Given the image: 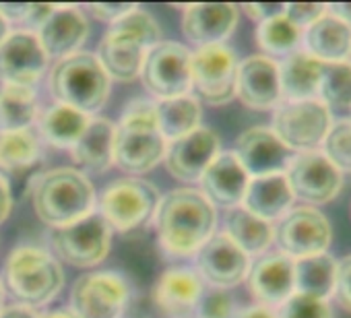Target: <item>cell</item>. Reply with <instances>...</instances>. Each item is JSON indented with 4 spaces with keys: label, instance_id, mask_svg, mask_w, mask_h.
Instances as JSON below:
<instances>
[{
    "label": "cell",
    "instance_id": "obj_28",
    "mask_svg": "<svg viewBox=\"0 0 351 318\" xmlns=\"http://www.w3.org/2000/svg\"><path fill=\"white\" fill-rule=\"evenodd\" d=\"M322 64L304 50H295L279 62V83L283 101H304L318 97Z\"/></svg>",
    "mask_w": 351,
    "mask_h": 318
},
{
    "label": "cell",
    "instance_id": "obj_5",
    "mask_svg": "<svg viewBox=\"0 0 351 318\" xmlns=\"http://www.w3.org/2000/svg\"><path fill=\"white\" fill-rule=\"evenodd\" d=\"M17 304L27 308L48 306L64 287L58 258L40 246H17L5 260V285Z\"/></svg>",
    "mask_w": 351,
    "mask_h": 318
},
{
    "label": "cell",
    "instance_id": "obj_52",
    "mask_svg": "<svg viewBox=\"0 0 351 318\" xmlns=\"http://www.w3.org/2000/svg\"><path fill=\"white\" fill-rule=\"evenodd\" d=\"M3 299H5V287L0 283V310H3Z\"/></svg>",
    "mask_w": 351,
    "mask_h": 318
},
{
    "label": "cell",
    "instance_id": "obj_35",
    "mask_svg": "<svg viewBox=\"0 0 351 318\" xmlns=\"http://www.w3.org/2000/svg\"><path fill=\"white\" fill-rule=\"evenodd\" d=\"M304 32L293 25L283 13L273 15L256 25V44L265 56H289L302 44Z\"/></svg>",
    "mask_w": 351,
    "mask_h": 318
},
{
    "label": "cell",
    "instance_id": "obj_15",
    "mask_svg": "<svg viewBox=\"0 0 351 318\" xmlns=\"http://www.w3.org/2000/svg\"><path fill=\"white\" fill-rule=\"evenodd\" d=\"M199 277L211 287L230 289L242 283L250 271V256L234 244V240L221 232L213 234L195 254Z\"/></svg>",
    "mask_w": 351,
    "mask_h": 318
},
{
    "label": "cell",
    "instance_id": "obj_25",
    "mask_svg": "<svg viewBox=\"0 0 351 318\" xmlns=\"http://www.w3.org/2000/svg\"><path fill=\"white\" fill-rule=\"evenodd\" d=\"M302 42L304 52L320 64L347 62L351 54V25L326 11L318 21L304 29Z\"/></svg>",
    "mask_w": 351,
    "mask_h": 318
},
{
    "label": "cell",
    "instance_id": "obj_23",
    "mask_svg": "<svg viewBox=\"0 0 351 318\" xmlns=\"http://www.w3.org/2000/svg\"><path fill=\"white\" fill-rule=\"evenodd\" d=\"M87 15L75 5H54L52 15L36 32L46 56L56 60L79 52L81 44L87 40Z\"/></svg>",
    "mask_w": 351,
    "mask_h": 318
},
{
    "label": "cell",
    "instance_id": "obj_19",
    "mask_svg": "<svg viewBox=\"0 0 351 318\" xmlns=\"http://www.w3.org/2000/svg\"><path fill=\"white\" fill-rule=\"evenodd\" d=\"M236 97L250 110H275L281 97L279 62L265 54H254L238 62Z\"/></svg>",
    "mask_w": 351,
    "mask_h": 318
},
{
    "label": "cell",
    "instance_id": "obj_37",
    "mask_svg": "<svg viewBox=\"0 0 351 318\" xmlns=\"http://www.w3.org/2000/svg\"><path fill=\"white\" fill-rule=\"evenodd\" d=\"M320 151L330 159L332 166L343 174H351V118L332 122Z\"/></svg>",
    "mask_w": 351,
    "mask_h": 318
},
{
    "label": "cell",
    "instance_id": "obj_3",
    "mask_svg": "<svg viewBox=\"0 0 351 318\" xmlns=\"http://www.w3.org/2000/svg\"><path fill=\"white\" fill-rule=\"evenodd\" d=\"M161 42V27L151 13L134 7L118 21L110 23L99 42L97 58L110 79L130 83L141 75L147 52Z\"/></svg>",
    "mask_w": 351,
    "mask_h": 318
},
{
    "label": "cell",
    "instance_id": "obj_53",
    "mask_svg": "<svg viewBox=\"0 0 351 318\" xmlns=\"http://www.w3.org/2000/svg\"><path fill=\"white\" fill-rule=\"evenodd\" d=\"M349 62H351V54H349Z\"/></svg>",
    "mask_w": 351,
    "mask_h": 318
},
{
    "label": "cell",
    "instance_id": "obj_4",
    "mask_svg": "<svg viewBox=\"0 0 351 318\" xmlns=\"http://www.w3.org/2000/svg\"><path fill=\"white\" fill-rule=\"evenodd\" d=\"M32 205L44 223L54 230L64 228L93 213L95 188L85 172L75 168H54L34 180Z\"/></svg>",
    "mask_w": 351,
    "mask_h": 318
},
{
    "label": "cell",
    "instance_id": "obj_31",
    "mask_svg": "<svg viewBox=\"0 0 351 318\" xmlns=\"http://www.w3.org/2000/svg\"><path fill=\"white\" fill-rule=\"evenodd\" d=\"M226 234L248 256H263L275 242V228L271 221L254 217L242 207L230 209L226 217Z\"/></svg>",
    "mask_w": 351,
    "mask_h": 318
},
{
    "label": "cell",
    "instance_id": "obj_41",
    "mask_svg": "<svg viewBox=\"0 0 351 318\" xmlns=\"http://www.w3.org/2000/svg\"><path fill=\"white\" fill-rule=\"evenodd\" d=\"M339 304L351 312V254L337 260V277H335V293Z\"/></svg>",
    "mask_w": 351,
    "mask_h": 318
},
{
    "label": "cell",
    "instance_id": "obj_49",
    "mask_svg": "<svg viewBox=\"0 0 351 318\" xmlns=\"http://www.w3.org/2000/svg\"><path fill=\"white\" fill-rule=\"evenodd\" d=\"M326 11L335 15L337 19L345 21L347 25H351V3H332V5H326Z\"/></svg>",
    "mask_w": 351,
    "mask_h": 318
},
{
    "label": "cell",
    "instance_id": "obj_48",
    "mask_svg": "<svg viewBox=\"0 0 351 318\" xmlns=\"http://www.w3.org/2000/svg\"><path fill=\"white\" fill-rule=\"evenodd\" d=\"M25 11H27V3H15V5L13 3H5V5H0V13H3L9 19V23L11 21H19L21 23Z\"/></svg>",
    "mask_w": 351,
    "mask_h": 318
},
{
    "label": "cell",
    "instance_id": "obj_50",
    "mask_svg": "<svg viewBox=\"0 0 351 318\" xmlns=\"http://www.w3.org/2000/svg\"><path fill=\"white\" fill-rule=\"evenodd\" d=\"M40 318H79V316L71 308H60V310L44 312V314H40Z\"/></svg>",
    "mask_w": 351,
    "mask_h": 318
},
{
    "label": "cell",
    "instance_id": "obj_34",
    "mask_svg": "<svg viewBox=\"0 0 351 318\" xmlns=\"http://www.w3.org/2000/svg\"><path fill=\"white\" fill-rule=\"evenodd\" d=\"M337 260L324 252L295 260V291L318 299H328L335 293Z\"/></svg>",
    "mask_w": 351,
    "mask_h": 318
},
{
    "label": "cell",
    "instance_id": "obj_20",
    "mask_svg": "<svg viewBox=\"0 0 351 318\" xmlns=\"http://www.w3.org/2000/svg\"><path fill=\"white\" fill-rule=\"evenodd\" d=\"M248 289L261 306L277 310L295 291V260L283 252H267L250 265Z\"/></svg>",
    "mask_w": 351,
    "mask_h": 318
},
{
    "label": "cell",
    "instance_id": "obj_38",
    "mask_svg": "<svg viewBox=\"0 0 351 318\" xmlns=\"http://www.w3.org/2000/svg\"><path fill=\"white\" fill-rule=\"evenodd\" d=\"M277 318H335L328 299L293 291L277 310Z\"/></svg>",
    "mask_w": 351,
    "mask_h": 318
},
{
    "label": "cell",
    "instance_id": "obj_1",
    "mask_svg": "<svg viewBox=\"0 0 351 318\" xmlns=\"http://www.w3.org/2000/svg\"><path fill=\"white\" fill-rule=\"evenodd\" d=\"M153 221L157 240L167 254L195 256L215 234L217 209L201 191L184 186L161 197Z\"/></svg>",
    "mask_w": 351,
    "mask_h": 318
},
{
    "label": "cell",
    "instance_id": "obj_13",
    "mask_svg": "<svg viewBox=\"0 0 351 318\" xmlns=\"http://www.w3.org/2000/svg\"><path fill=\"white\" fill-rule=\"evenodd\" d=\"M332 240V228L328 219L310 205L291 207L275 228V242L279 252L291 260L328 252Z\"/></svg>",
    "mask_w": 351,
    "mask_h": 318
},
{
    "label": "cell",
    "instance_id": "obj_27",
    "mask_svg": "<svg viewBox=\"0 0 351 318\" xmlns=\"http://www.w3.org/2000/svg\"><path fill=\"white\" fill-rule=\"evenodd\" d=\"M75 164L89 172H106L114 166V122L91 118L83 134L71 147Z\"/></svg>",
    "mask_w": 351,
    "mask_h": 318
},
{
    "label": "cell",
    "instance_id": "obj_47",
    "mask_svg": "<svg viewBox=\"0 0 351 318\" xmlns=\"http://www.w3.org/2000/svg\"><path fill=\"white\" fill-rule=\"evenodd\" d=\"M0 318H40V312L27 306L15 304V306L0 310Z\"/></svg>",
    "mask_w": 351,
    "mask_h": 318
},
{
    "label": "cell",
    "instance_id": "obj_11",
    "mask_svg": "<svg viewBox=\"0 0 351 318\" xmlns=\"http://www.w3.org/2000/svg\"><path fill=\"white\" fill-rule=\"evenodd\" d=\"M191 54L184 44L163 40L147 52L138 77L155 99L191 93Z\"/></svg>",
    "mask_w": 351,
    "mask_h": 318
},
{
    "label": "cell",
    "instance_id": "obj_30",
    "mask_svg": "<svg viewBox=\"0 0 351 318\" xmlns=\"http://www.w3.org/2000/svg\"><path fill=\"white\" fill-rule=\"evenodd\" d=\"M157 126L165 140H176L201 126V101L193 95H178L169 99H155Z\"/></svg>",
    "mask_w": 351,
    "mask_h": 318
},
{
    "label": "cell",
    "instance_id": "obj_7",
    "mask_svg": "<svg viewBox=\"0 0 351 318\" xmlns=\"http://www.w3.org/2000/svg\"><path fill=\"white\" fill-rule=\"evenodd\" d=\"M161 201L159 191L136 176H126L110 182L99 199V213L112 232L130 234L147 225Z\"/></svg>",
    "mask_w": 351,
    "mask_h": 318
},
{
    "label": "cell",
    "instance_id": "obj_9",
    "mask_svg": "<svg viewBox=\"0 0 351 318\" xmlns=\"http://www.w3.org/2000/svg\"><path fill=\"white\" fill-rule=\"evenodd\" d=\"M236 52L226 46H203L191 54L193 95L211 106H226L236 97Z\"/></svg>",
    "mask_w": 351,
    "mask_h": 318
},
{
    "label": "cell",
    "instance_id": "obj_43",
    "mask_svg": "<svg viewBox=\"0 0 351 318\" xmlns=\"http://www.w3.org/2000/svg\"><path fill=\"white\" fill-rule=\"evenodd\" d=\"M52 11H54V5H27V11L21 19V23L25 25V32L36 34L44 25V21L52 15Z\"/></svg>",
    "mask_w": 351,
    "mask_h": 318
},
{
    "label": "cell",
    "instance_id": "obj_44",
    "mask_svg": "<svg viewBox=\"0 0 351 318\" xmlns=\"http://www.w3.org/2000/svg\"><path fill=\"white\" fill-rule=\"evenodd\" d=\"M242 11L256 23L273 17V15H279L283 13V5H263V3H250V5H244Z\"/></svg>",
    "mask_w": 351,
    "mask_h": 318
},
{
    "label": "cell",
    "instance_id": "obj_39",
    "mask_svg": "<svg viewBox=\"0 0 351 318\" xmlns=\"http://www.w3.org/2000/svg\"><path fill=\"white\" fill-rule=\"evenodd\" d=\"M236 312L234 299L228 289L211 287L205 289L197 306V318H232Z\"/></svg>",
    "mask_w": 351,
    "mask_h": 318
},
{
    "label": "cell",
    "instance_id": "obj_36",
    "mask_svg": "<svg viewBox=\"0 0 351 318\" xmlns=\"http://www.w3.org/2000/svg\"><path fill=\"white\" fill-rule=\"evenodd\" d=\"M318 99L330 110H351V62L322 64Z\"/></svg>",
    "mask_w": 351,
    "mask_h": 318
},
{
    "label": "cell",
    "instance_id": "obj_51",
    "mask_svg": "<svg viewBox=\"0 0 351 318\" xmlns=\"http://www.w3.org/2000/svg\"><path fill=\"white\" fill-rule=\"evenodd\" d=\"M9 34H11V23H9V19L3 13H0V44H3L9 38Z\"/></svg>",
    "mask_w": 351,
    "mask_h": 318
},
{
    "label": "cell",
    "instance_id": "obj_45",
    "mask_svg": "<svg viewBox=\"0 0 351 318\" xmlns=\"http://www.w3.org/2000/svg\"><path fill=\"white\" fill-rule=\"evenodd\" d=\"M232 318H277V314H275V310H271L267 306L254 304V306H246V308L236 310Z\"/></svg>",
    "mask_w": 351,
    "mask_h": 318
},
{
    "label": "cell",
    "instance_id": "obj_32",
    "mask_svg": "<svg viewBox=\"0 0 351 318\" xmlns=\"http://www.w3.org/2000/svg\"><path fill=\"white\" fill-rule=\"evenodd\" d=\"M91 116L64 106V103H54L50 106L40 118H38V126H40V134L58 149H71L77 138L83 134V130L87 128Z\"/></svg>",
    "mask_w": 351,
    "mask_h": 318
},
{
    "label": "cell",
    "instance_id": "obj_6",
    "mask_svg": "<svg viewBox=\"0 0 351 318\" xmlns=\"http://www.w3.org/2000/svg\"><path fill=\"white\" fill-rule=\"evenodd\" d=\"M112 79L91 52H75L56 60L50 71V93L58 103L87 116L99 112L110 97Z\"/></svg>",
    "mask_w": 351,
    "mask_h": 318
},
{
    "label": "cell",
    "instance_id": "obj_2",
    "mask_svg": "<svg viewBox=\"0 0 351 318\" xmlns=\"http://www.w3.org/2000/svg\"><path fill=\"white\" fill-rule=\"evenodd\" d=\"M165 151L167 140L157 126L155 101L145 97L130 99L118 124H114V166L138 176L159 166Z\"/></svg>",
    "mask_w": 351,
    "mask_h": 318
},
{
    "label": "cell",
    "instance_id": "obj_16",
    "mask_svg": "<svg viewBox=\"0 0 351 318\" xmlns=\"http://www.w3.org/2000/svg\"><path fill=\"white\" fill-rule=\"evenodd\" d=\"M221 153L219 136L205 126L176 138L167 145L165 168L180 182H199L211 162Z\"/></svg>",
    "mask_w": 351,
    "mask_h": 318
},
{
    "label": "cell",
    "instance_id": "obj_24",
    "mask_svg": "<svg viewBox=\"0 0 351 318\" xmlns=\"http://www.w3.org/2000/svg\"><path fill=\"white\" fill-rule=\"evenodd\" d=\"M201 193L213 203V207L236 209L242 205L250 176L240 164L234 151H221L201 176Z\"/></svg>",
    "mask_w": 351,
    "mask_h": 318
},
{
    "label": "cell",
    "instance_id": "obj_8",
    "mask_svg": "<svg viewBox=\"0 0 351 318\" xmlns=\"http://www.w3.org/2000/svg\"><path fill=\"white\" fill-rule=\"evenodd\" d=\"M330 126L332 114L318 97L304 101H281L273 110L271 128L293 153L320 149Z\"/></svg>",
    "mask_w": 351,
    "mask_h": 318
},
{
    "label": "cell",
    "instance_id": "obj_22",
    "mask_svg": "<svg viewBox=\"0 0 351 318\" xmlns=\"http://www.w3.org/2000/svg\"><path fill=\"white\" fill-rule=\"evenodd\" d=\"M240 21V9L232 3H195L182 13V32L186 40L203 46L223 44Z\"/></svg>",
    "mask_w": 351,
    "mask_h": 318
},
{
    "label": "cell",
    "instance_id": "obj_29",
    "mask_svg": "<svg viewBox=\"0 0 351 318\" xmlns=\"http://www.w3.org/2000/svg\"><path fill=\"white\" fill-rule=\"evenodd\" d=\"M42 147L32 130H0V178H17L36 168Z\"/></svg>",
    "mask_w": 351,
    "mask_h": 318
},
{
    "label": "cell",
    "instance_id": "obj_33",
    "mask_svg": "<svg viewBox=\"0 0 351 318\" xmlns=\"http://www.w3.org/2000/svg\"><path fill=\"white\" fill-rule=\"evenodd\" d=\"M38 118V93L27 85L0 87V130H29Z\"/></svg>",
    "mask_w": 351,
    "mask_h": 318
},
{
    "label": "cell",
    "instance_id": "obj_40",
    "mask_svg": "<svg viewBox=\"0 0 351 318\" xmlns=\"http://www.w3.org/2000/svg\"><path fill=\"white\" fill-rule=\"evenodd\" d=\"M326 13L324 3H287L283 5V15L298 25L302 32L308 29L314 21H318Z\"/></svg>",
    "mask_w": 351,
    "mask_h": 318
},
{
    "label": "cell",
    "instance_id": "obj_14",
    "mask_svg": "<svg viewBox=\"0 0 351 318\" xmlns=\"http://www.w3.org/2000/svg\"><path fill=\"white\" fill-rule=\"evenodd\" d=\"M283 174L293 199H300L310 207L335 201L343 186V174L320 149L293 153Z\"/></svg>",
    "mask_w": 351,
    "mask_h": 318
},
{
    "label": "cell",
    "instance_id": "obj_21",
    "mask_svg": "<svg viewBox=\"0 0 351 318\" xmlns=\"http://www.w3.org/2000/svg\"><path fill=\"white\" fill-rule=\"evenodd\" d=\"M205 281L195 269L176 267L161 273L153 287L155 306L165 318H197Z\"/></svg>",
    "mask_w": 351,
    "mask_h": 318
},
{
    "label": "cell",
    "instance_id": "obj_42",
    "mask_svg": "<svg viewBox=\"0 0 351 318\" xmlns=\"http://www.w3.org/2000/svg\"><path fill=\"white\" fill-rule=\"evenodd\" d=\"M136 5L128 3V5H112V3H93L87 7V13L93 15V19L97 21H106V23H114L120 17H124L128 11H132Z\"/></svg>",
    "mask_w": 351,
    "mask_h": 318
},
{
    "label": "cell",
    "instance_id": "obj_17",
    "mask_svg": "<svg viewBox=\"0 0 351 318\" xmlns=\"http://www.w3.org/2000/svg\"><path fill=\"white\" fill-rule=\"evenodd\" d=\"M46 56L36 34L19 29L11 32L0 44V81L3 85L34 87L48 69Z\"/></svg>",
    "mask_w": 351,
    "mask_h": 318
},
{
    "label": "cell",
    "instance_id": "obj_12",
    "mask_svg": "<svg viewBox=\"0 0 351 318\" xmlns=\"http://www.w3.org/2000/svg\"><path fill=\"white\" fill-rule=\"evenodd\" d=\"M110 246L112 228L99 211H93L87 217L52 232V248L56 250L58 258L79 269L99 265L108 256Z\"/></svg>",
    "mask_w": 351,
    "mask_h": 318
},
{
    "label": "cell",
    "instance_id": "obj_10",
    "mask_svg": "<svg viewBox=\"0 0 351 318\" xmlns=\"http://www.w3.org/2000/svg\"><path fill=\"white\" fill-rule=\"evenodd\" d=\"M128 302V281L114 271L85 273L71 289V310L79 318H122Z\"/></svg>",
    "mask_w": 351,
    "mask_h": 318
},
{
    "label": "cell",
    "instance_id": "obj_26",
    "mask_svg": "<svg viewBox=\"0 0 351 318\" xmlns=\"http://www.w3.org/2000/svg\"><path fill=\"white\" fill-rule=\"evenodd\" d=\"M293 193L287 184L285 174H273L263 178H250L246 195L242 199V209L261 217L265 221H279L293 205Z\"/></svg>",
    "mask_w": 351,
    "mask_h": 318
},
{
    "label": "cell",
    "instance_id": "obj_18",
    "mask_svg": "<svg viewBox=\"0 0 351 318\" xmlns=\"http://www.w3.org/2000/svg\"><path fill=\"white\" fill-rule=\"evenodd\" d=\"M234 155L240 159L250 178H263L283 174L293 151L283 145L271 126H252L238 136Z\"/></svg>",
    "mask_w": 351,
    "mask_h": 318
},
{
    "label": "cell",
    "instance_id": "obj_46",
    "mask_svg": "<svg viewBox=\"0 0 351 318\" xmlns=\"http://www.w3.org/2000/svg\"><path fill=\"white\" fill-rule=\"evenodd\" d=\"M11 209H13L11 188L5 178H0V223L7 221V217L11 215Z\"/></svg>",
    "mask_w": 351,
    "mask_h": 318
}]
</instances>
